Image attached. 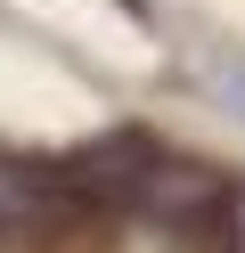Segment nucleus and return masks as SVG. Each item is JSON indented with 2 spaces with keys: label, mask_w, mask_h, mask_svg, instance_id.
Returning <instances> with one entry per match:
<instances>
[{
  "label": "nucleus",
  "mask_w": 245,
  "mask_h": 253,
  "mask_svg": "<svg viewBox=\"0 0 245 253\" xmlns=\"http://www.w3.org/2000/svg\"><path fill=\"white\" fill-rule=\"evenodd\" d=\"M229 212H237V229H229V237H237V253H245V188L229 196Z\"/></svg>",
  "instance_id": "nucleus-1"
}]
</instances>
